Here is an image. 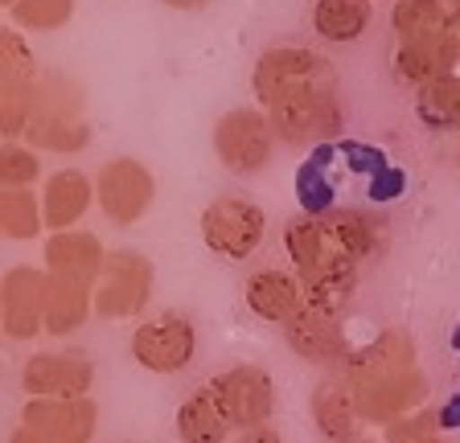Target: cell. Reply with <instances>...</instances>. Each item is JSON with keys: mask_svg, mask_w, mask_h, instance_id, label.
Instances as JSON below:
<instances>
[{"mask_svg": "<svg viewBox=\"0 0 460 443\" xmlns=\"http://www.w3.org/2000/svg\"><path fill=\"white\" fill-rule=\"evenodd\" d=\"M268 119L276 127L279 144L308 148V144H325V140L341 135L345 107L337 91H313V95H300V99H288V103L271 107Z\"/></svg>", "mask_w": 460, "mask_h": 443, "instance_id": "cell-12", "label": "cell"}, {"mask_svg": "<svg viewBox=\"0 0 460 443\" xmlns=\"http://www.w3.org/2000/svg\"><path fill=\"white\" fill-rule=\"evenodd\" d=\"M41 230H46L41 197H33V189H0V234L29 242Z\"/></svg>", "mask_w": 460, "mask_h": 443, "instance_id": "cell-27", "label": "cell"}, {"mask_svg": "<svg viewBox=\"0 0 460 443\" xmlns=\"http://www.w3.org/2000/svg\"><path fill=\"white\" fill-rule=\"evenodd\" d=\"M308 411H313V427L329 443H345L354 435H362V414H358L354 390H349V382L337 369L316 382L313 398H308Z\"/></svg>", "mask_w": 460, "mask_h": 443, "instance_id": "cell-18", "label": "cell"}, {"mask_svg": "<svg viewBox=\"0 0 460 443\" xmlns=\"http://www.w3.org/2000/svg\"><path fill=\"white\" fill-rule=\"evenodd\" d=\"M95 386V366L83 353H33L21 366L25 398H86Z\"/></svg>", "mask_w": 460, "mask_h": 443, "instance_id": "cell-14", "label": "cell"}, {"mask_svg": "<svg viewBox=\"0 0 460 443\" xmlns=\"http://www.w3.org/2000/svg\"><path fill=\"white\" fill-rule=\"evenodd\" d=\"M21 427L58 443H91L99 427V406L86 398H25Z\"/></svg>", "mask_w": 460, "mask_h": 443, "instance_id": "cell-15", "label": "cell"}, {"mask_svg": "<svg viewBox=\"0 0 460 443\" xmlns=\"http://www.w3.org/2000/svg\"><path fill=\"white\" fill-rule=\"evenodd\" d=\"M91 317H95V283L70 280V275H49V283H46V333L49 337H70Z\"/></svg>", "mask_w": 460, "mask_h": 443, "instance_id": "cell-21", "label": "cell"}, {"mask_svg": "<svg viewBox=\"0 0 460 443\" xmlns=\"http://www.w3.org/2000/svg\"><path fill=\"white\" fill-rule=\"evenodd\" d=\"M86 99L70 74L49 70L38 78V87L29 95V127L25 144L46 148V152H83L91 144V124H86Z\"/></svg>", "mask_w": 460, "mask_h": 443, "instance_id": "cell-3", "label": "cell"}, {"mask_svg": "<svg viewBox=\"0 0 460 443\" xmlns=\"http://www.w3.org/2000/svg\"><path fill=\"white\" fill-rule=\"evenodd\" d=\"M423 443H448V439H440V435H431V439H423Z\"/></svg>", "mask_w": 460, "mask_h": 443, "instance_id": "cell-38", "label": "cell"}, {"mask_svg": "<svg viewBox=\"0 0 460 443\" xmlns=\"http://www.w3.org/2000/svg\"><path fill=\"white\" fill-rule=\"evenodd\" d=\"M38 177H41V161L33 148L0 140V189H33Z\"/></svg>", "mask_w": 460, "mask_h": 443, "instance_id": "cell-30", "label": "cell"}, {"mask_svg": "<svg viewBox=\"0 0 460 443\" xmlns=\"http://www.w3.org/2000/svg\"><path fill=\"white\" fill-rule=\"evenodd\" d=\"M415 111L428 127H440V132H460V78L448 74L431 87L415 91Z\"/></svg>", "mask_w": 460, "mask_h": 443, "instance_id": "cell-28", "label": "cell"}, {"mask_svg": "<svg viewBox=\"0 0 460 443\" xmlns=\"http://www.w3.org/2000/svg\"><path fill=\"white\" fill-rule=\"evenodd\" d=\"M156 181L148 164L136 156H111L99 164L95 173V202L111 226H136L144 213L153 210Z\"/></svg>", "mask_w": 460, "mask_h": 443, "instance_id": "cell-10", "label": "cell"}, {"mask_svg": "<svg viewBox=\"0 0 460 443\" xmlns=\"http://www.w3.org/2000/svg\"><path fill=\"white\" fill-rule=\"evenodd\" d=\"M230 431H234V427L226 423L222 406L214 403L210 386L185 395L181 411H177V435H181V443H226Z\"/></svg>", "mask_w": 460, "mask_h": 443, "instance_id": "cell-25", "label": "cell"}, {"mask_svg": "<svg viewBox=\"0 0 460 443\" xmlns=\"http://www.w3.org/2000/svg\"><path fill=\"white\" fill-rule=\"evenodd\" d=\"M9 443H58V439H46V435L29 431V427H17V431L9 435Z\"/></svg>", "mask_w": 460, "mask_h": 443, "instance_id": "cell-34", "label": "cell"}, {"mask_svg": "<svg viewBox=\"0 0 460 443\" xmlns=\"http://www.w3.org/2000/svg\"><path fill=\"white\" fill-rule=\"evenodd\" d=\"M251 91H255L259 107L271 111V107L313 95V91H337V70L325 54L308 46H271L259 54L255 70H251Z\"/></svg>", "mask_w": 460, "mask_h": 443, "instance_id": "cell-4", "label": "cell"}, {"mask_svg": "<svg viewBox=\"0 0 460 443\" xmlns=\"http://www.w3.org/2000/svg\"><path fill=\"white\" fill-rule=\"evenodd\" d=\"M0 337H4V320H0Z\"/></svg>", "mask_w": 460, "mask_h": 443, "instance_id": "cell-39", "label": "cell"}, {"mask_svg": "<svg viewBox=\"0 0 460 443\" xmlns=\"http://www.w3.org/2000/svg\"><path fill=\"white\" fill-rule=\"evenodd\" d=\"M75 17V0H17L13 4V25L33 33H54L70 25Z\"/></svg>", "mask_w": 460, "mask_h": 443, "instance_id": "cell-29", "label": "cell"}, {"mask_svg": "<svg viewBox=\"0 0 460 443\" xmlns=\"http://www.w3.org/2000/svg\"><path fill=\"white\" fill-rule=\"evenodd\" d=\"M46 267H17L4 271L0 280V320H4V337L9 341H33L46 333Z\"/></svg>", "mask_w": 460, "mask_h": 443, "instance_id": "cell-13", "label": "cell"}, {"mask_svg": "<svg viewBox=\"0 0 460 443\" xmlns=\"http://www.w3.org/2000/svg\"><path fill=\"white\" fill-rule=\"evenodd\" d=\"M394 74L407 83V87L423 91L440 78L456 74L460 66V38L456 33H428V38H402L394 46L391 58Z\"/></svg>", "mask_w": 460, "mask_h": 443, "instance_id": "cell-16", "label": "cell"}, {"mask_svg": "<svg viewBox=\"0 0 460 443\" xmlns=\"http://www.w3.org/2000/svg\"><path fill=\"white\" fill-rule=\"evenodd\" d=\"M284 251L296 267L300 283L313 300H329V304H345L349 291L358 288V271L362 263H354L341 251L329 234L321 213H296L284 226Z\"/></svg>", "mask_w": 460, "mask_h": 443, "instance_id": "cell-2", "label": "cell"}, {"mask_svg": "<svg viewBox=\"0 0 460 443\" xmlns=\"http://www.w3.org/2000/svg\"><path fill=\"white\" fill-rule=\"evenodd\" d=\"M276 144L279 135L271 127L268 111H255V107H230L214 124V156L222 161V169L239 177L263 173L276 156Z\"/></svg>", "mask_w": 460, "mask_h": 443, "instance_id": "cell-6", "label": "cell"}, {"mask_svg": "<svg viewBox=\"0 0 460 443\" xmlns=\"http://www.w3.org/2000/svg\"><path fill=\"white\" fill-rule=\"evenodd\" d=\"M308 213H321V218H325L333 242L354 263H366L383 251V222L374 218V213L354 210V205H329V210H308Z\"/></svg>", "mask_w": 460, "mask_h": 443, "instance_id": "cell-22", "label": "cell"}, {"mask_svg": "<svg viewBox=\"0 0 460 443\" xmlns=\"http://www.w3.org/2000/svg\"><path fill=\"white\" fill-rule=\"evenodd\" d=\"M456 164H460V148H456Z\"/></svg>", "mask_w": 460, "mask_h": 443, "instance_id": "cell-40", "label": "cell"}, {"mask_svg": "<svg viewBox=\"0 0 460 443\" xmlns=\"http://www.w3.org/2000/svg\"><path fill=\"white\" fill-rule=\"evenodd\" d=\"M38 62H33V49L21 38L17 25H0V99H21L29 103L33 87H38Z\"/></svg>", "mask_w": 460, "mask_h": 443, "instance_id": "cell-24", "label": "cell"}, {"mask_svg": "<svg viewBox=\"0 0 460 443\" xmlns=\"http://www.w3.org/2000/svg\"><path fill=\"white\" fill-rule=\"evenodd\" d=\"M440 423H444L440 411L420 406V411L394 419L391 427H383V439L386 443H423V439H431V435H440Z\"/></svg>", "mask_w": 460, "mask_h": 443, "instance_id": "cell-31", "label": "cell"}, {"mask_svg": "<svg viewBox=\"0 0 460 443\" xmlns=\"http://www.w3.org/2000/svg\"><path fill=\"white\" fill-rule=\"evenodd\" d=\"M394 38H428V33H456L460 38V0H394L391 9Z\"/></svg>", "mask_w": 460, "mask_h": 443, "instance_id": "cell-23", "label": "cell"}, {"mask_svg": "<svg viewBox=\"0 0 460 443\" xmlns=\"http://www.w3.org/2000/svg\"><path fill=\"white\" fill-rule=\"evenodd\" d=\"M91 205H95V181L78 169H58L41 185V213H46L49 234L78 230V222Z\"/></svg>", "mask_w": 460, "mask_h": 443, "instance_id": "cell-19", "label": "cell"}, {"mask_svg": "<svg viewBox=\"0 0 460 443\" xmlns=\"http://www.w3.org/2000/svg\"><path fill=\"white\" fill-rule=\"evenodd\" d=\"M345 443H374V439H366V435H354V439H345Z\"/></svg>", "mask_w": 460, "mask_h": 443, "instance_id": "cell-36", "label": "cell"}, {"mask_svg": "<svg viewBox=\"0 0 460 443\" xmlns=\"http://www.w3.org/2000/svg\"><path fill=\"white\" fill-rule=\"evenodd\" d=\"M243 300H247V308L255 312L259 320L284 328L288 320L305 308L308 291H305V283H300L296 271L263 267V271H251L247 275V283H243Z\"/></svg>", "mask_w": 460, "mask_h": 443, "instance_id": "cell-17", "label": "cell"}, {"mask_svg": "<svg viewBox=\"0 0 460 443\" xmlns=\"http://www.w3.org/2000/svg\"><path fill=\"white\" fill-rule=\"evenodd\" d=\"M234 443H284V439H279L276 427H255V431H243Z\"/></svg>", "mask_w": 460, "mask_h": 443, "instance_id": "cell-33", "label": "cell"}, {"mask_svg": "<svg viewBox=\"0 0 460 443\" xmlns=\"http://www.w3.org/2000/svg\"><path fill=\"white\" fill-rule=\"evenodd\" d=\"M153 300V263L140 251H107V263L95 280V317L103 320H128L140 317Z\"/></svg>", "mask_w": 460, "mask_h": 443, "instance_id": "cell-9", "label": "cell"}, {"mask_svg": "<svg viewBox=\"0 0 460 443\" xmlns=\"http://www.w3.org/2000/svg\"><path fill=\"white\" fill-rule=\"evenodd\" d=\"M337 374L349 382L362 423L391 427L394 419L420 411L428 403V378L420 369L411 333L386 328L374 341L358 345Z\"/></svg>", "mask_w": 460, "mask_h": 443, "instance_id": "cell-1", "label": "cell"}, {"mask_svg": "<svg viewBox=\"0 0 460 443\" xmlns=\"http://www.w3.org/2000/svg\"><path fill=\"white\" fill-rule=\"evenodd\" d=\"M345 304H329V300H305V308L284 325V341L296 357H305L308 366H321L325 374L341 369L354 353L349 337H345Z\"/></svg>", "mask_w": 460, "mask_h": 443, "instance_id": "cell-5", "label": "cell"}, {"mask_svg": "<svg viewBox=\"0 0 460 443\" xmlns=\"http://www.w3.org/2000/svg\"><path fill=\"white\" fill-rule=\"evenodd\" d=\"M210 0H164V9H172V13H198V9H206Z\"/></svg>", "mask_w": 460, "mask_h": 443, "instance_id": "cell-35", "label": "cell"}, {"mask_svg": "<svg viewBox=\"0 0 460 443\" xmlns=\"http://www.w3.org/2000/svg\"><path fill=\"white\" fill-rule=\"evenodd\" d=\"M198 353V325L185 312H161L136 325L132 361L148 374H181Z\"/></svg>", "mask_w": 460, "mask_h": 443, "instance_id": "cell-11", "label": "cell"}, {"mask_svg": "<svg viewBox=\"0 0 460 443\" xmlns=\"http://www.w3.org/2000/svg\"><path fill=\"white\" fill-rule=\"evenodd\" d=\"M25 127H29V103H21V99H0V140H4V144H17V140H25Z\"/></svg>", "mask_w": 460, "mask_h": 443, "instance_id": "cell-32", "label": "cell"}, {"mask_svg": "<svg viewBox=\"0 0 460 443\" xmlns=\"http://www.w3.org/2000/svg\"><path fill=\"white\" fill-rule=\"evenodd\" d=\"M41 259H46L49 275H70V280L95 283L103 263H107V251L91 230H58L46 239Z\"/></svg>", "mask_w": 460, "mask_h": 443, "instance_id": "cell-20", "label": "cell"}, {"mask_svg": "<svg viewBox=\"0 0 460 443\" xmlns=\"http://www.w3.org/2000/svg\"><path fill=\"white\" fill-rule=\"evenodd\" d=\"M370 30V0H316L313 4V33L321 41H358Z\"/></svg>", "mask_w": 460, "mask_h": 443, "instance_id": "cell-26", "label": "cell"}, {"mask_svg": "<svg viewBox=\"0 0 460 443\" xmlns=\"http://www.w3.org/2000/svg\"><path fill=\"white\" fill-rule=\"evenodd\" d=\"M0 239H4V234H0Z\"/></svg>", "mask_w": 460, "mask_h": 443, "instance_id": "cell-41", "label": "cell"}, {"mask_svg": "<svg viewBox=\"0 0 460 443\" xmlns=\"http://www.w3.org/2000/svg\"><path fill=\"white\" fill-rule=\"evenodd\" d=\"M268 234V213L259 210L251 197L239 193H222L201 210V242L210 247L218 259L239 263L259 251V242Z\"/></svg>", "mask_w": 460, "mask_h": 443, "instance_id": "cell-7", "label": "cell"}, {"mask_svg": "<svg viewBox=\"0 0 460 443\" xmlns=\"http://www.w3.org/2000/svg\"><path fill=\"white\" fill-rule=\"evenodd\" d=\"M210 395L214 403L222 406L226 423L234 431H255V427H271V414H276V382L263 366H230L222 374H214L210 382Z\"/></svg>", "mask_w": 460, "mask_h": 443, "instance_id": "cell-8", "label": "cell"}, {"mask_svg": "<svg viewBox=\"0 0 460 443\" xmlns=\"http://www.w3.org/2000/svg\"><path fill=\"white\" fill-rule=\"evenodd\" d=\"M13 4H17V0H0V9H9V13H13Z\"/></svg>", "mask_w": 460, "mask_h": 443, "instance_id": "cell-37", "label": "cell"}]
</instances>
